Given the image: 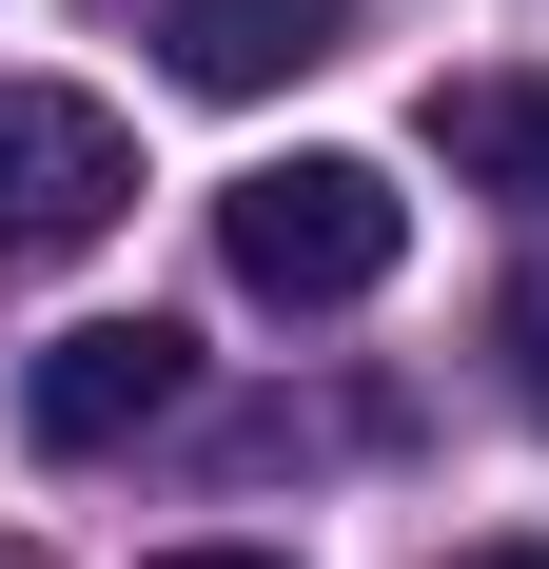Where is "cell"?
<instances>
[{
  "label": "cell",
  "instance_id": "cell-1",
  "mask_svg": "<svg viewBox=\"0 0 549 569\" xmlns=\"http://www.w3.org/2000/svg\"><path fill=\"white\" fill-rule=\"evenodd\" d=\"M392 256H412V197L373 158H256L217 197V276L256 315H353V295H392Z\"/></svg>",
  "mask_w": 549,
  "mask_h": 569
},
{
  "label": "cell",
  "instance_id": "cell-2",
  "mask_svg": "<svg viewBox=\"0 0 549 569\" xmlns=\"http://www.w3.org/2000/svg\"><path fill=\"white\" fill-rule=\"evenodd\" d=\"M138 217V138L79 79H0V276H59Z\"/></svg>",
  "mask_w": 549,
  "mask_h": 569
},
{
  "label": "cell",
  "instance_id": "cell-3",
  "mask_svg": "<svg viewBox=\"0 0 549 569\" xmlns=\"http://www.w3.org/2000/svg\"><path fill=\"white\" fill-rule=\"evenodd\" d=\"M177 373H197V335H177V315H79L59 353H20V452H59V471L138 452V432L177 412Z\"/></svg>",
  "mask_w": 549,
  "mask_h": 569
},
{
  "label": "cell",
  "instance_id": "cell-4",
  "mask_svg": "<svg viewBox=\"0 0 549 569\" xmlns=\"http://www.w3.org/2000/svg\"><path fill=\"white\" fill-rule=\"evenodd\" d=\"M158 40H177L197 99H274V79L333 59V0H158Z\"/></svg>",
  "mask_w": 549,
  "mask_h": 569
},
{
  "label": "cell",
  "instance_id": "cell-5",
  "mask_svg": "<svg viewBox=\"0 0 549 569\" xmlns=\"http://www.w3.org/2000/svg\"><path fill=\"white\" fill-rule=\"evenodd\" d=\"M432 158L471 177V197H530V217H549V79H451V99H432Z\"/></svg>",
  "mask_w": 549,
  "mask_h": 569
},
{
  "label": "cell",
  "instance_id": "cell-6",
  "mask_svg": "<svg viewBox=\"0 0 549 569\" xmlns=\"http://www.w3.org/2000/svg\"><path fill=\"white\" fill-rule=\"evenodd\" d=\"M491 353H510V393H530V412H549V256H530V276H510V295H491Z\"/></svg>",
  "mask_w": 549,
  "mask_h": 569
},
{
  "label": "cell",
  "instance_id": "cell-7",
  "mask_svg": "<svg viewBox=\"0 0 549 569\" xmlns=\"http://www.w3.org/2000/svg\"><path fill=\"white\" fill-rule=\"evenodd\" d=\"M158 569H274V550H158Z\"/></svg>",
  "mask_w": 549,
  "mask_h": 569
},
{
  "label": "cell",
  "instance_id": "cell-8",
  "mask_svg": "<svg viewBox=\"0 0 549 569\" xmlns=\"http://www.w3.org/2000/svg\"><path fill=\"white\" fill-rule=\"evenodd\" d=\"M451 569H549V550H451Z\"/></svg>",
  "mask_w": 549,
  "mask_h": 569
},
{
  "label": "cell",
  "instance_id": "cell-9",
  "mask_svg": "<svg viewBox=\"0 0 549 569\" xmlns=\"http://www.w3.org/2000/svg\"><path fill=\"white\" fill-rule=\"evenodd\" d=\"M0 569H40V550H0Z\"/></svg>",
  "mask_w": 549,
  "mask_h": 569
}]
</instances>
